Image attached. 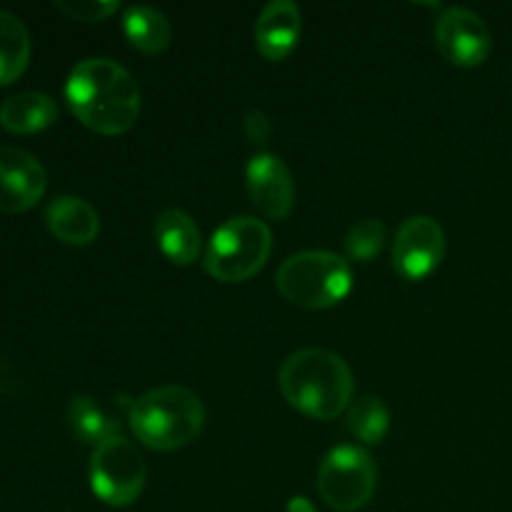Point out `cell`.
I'll return each instance as SVG.
<instances>
[{"instance_id": "cell-1", "label": "cell", "mask_w": 512, "mask_h": 512, "mask_svg": "<svg viewBox=\"0 0 512 512\" xmlns=\"http://www.w3.org/2000/svg\"><path fill=\"white\" fill-rule=\"evenodd\" d=\"M65 100L85 128L120 135L140 115V88L133 75L110 58L80 60L65 83Z\"/></svg>"}, {"instance_id": "cell-2", "label": "cell", "mask_w": 512, "mask_h": 512, "mask_svg": "<svg viewBox=\"0 0 512 512\" xmlns=\"http://www.w3.org/2000/svg\"><path fill=\"white\" fill-rule=\"evenodd\" d=\"M278 385L283 398L313 420H333L350 408L355 380L338 353L303 348L280 365Z\"/></svg>"}, {"instance_id": "cell-3", "label": "cell", "mask_w": 512, "mask_h": 512, "mask_svg": "<svg viewBox=\"0 0 512 512\" xmlns=\"http://www.w3.org/2000/svg\"><path fill=\"white\" fill-rule=\"evenodd\" d=\"M130 430L150 450L170 453L185 448L205 425V408L198 395L183 385L148 390L130 405Z\"/></svg>"}, {"instance_id": "cell-4", "label": "cell", "mask_w": 512, "mask_h": 512, "mask_svg": "<svg viewBox=\"0 0 512 512\" xmlns=\"http://www.w3.org/2000/svg\"><path fill=\"white\" fill-rule=\"evenodd\" d=\"M275 285L288 303L308 310L338 305L353 288L350 263L328 250H303L290 255L275 273Z\"/></svg>"}, {"instance_id": "cell-5", "label": "cell", "mask_w": 512, "mask_h": 512, "mask_svg": "<svg viewBox=\"0 0 512 512\" xmlns=\"http://www.w3.org/2000/svg\"><path fill=\"white\" fill-rule=\"evenodd\" d=\"M273 233L253 215L230 218L220 225L205 250V270L220 283H245L268 263Z\"/></svg>"}, {"instance_id": "cell-6", "label": "cell", "mask_w": 512, "mask_h": 512, "mask_svg": "<svg viewBox=\"0 0 512 512\" xmlns=\"http://www.w3.org/2000/svg\"><path fill=\"white\" fill-rule=\"evenodd\" d=\"M315 485L328 508L355 512L373 500L378 488V468L368 450L358 445H340L323 458Z\"/></svg>"}, {"instance_id": "cell-7", "label": "cell", "mask_w": 512, "mask_h": 512, "mask_svg": "<svg viewBox=\"0 0 512 512\" xmlns=\"http://www.w3.org/2000/svg\"><path fill=\"white\" fill-rule=\"evenodd\" d=\"M148 478V468L138 445L125 435L105 440L90 458V485L103 503L125 508L140 498Z\"/></svg>"}, {"instance_id": "cell-8", "label": "cell", "mask_w": 512, "mask_h": 512, "mask_svg": "<svg viewBox=\"0 0 512 512\" xmlns=\"http://www.w3.org/2000/svg\"><path fill=\"white\" fill-rule=\"evenodd\" d=\"M435 45L448 63L460 68H478L490 58L493 38L478 13L468 8H445L435 23Z\"/></svg>"}, {"instance_id": "cell-9", "label": "cell", "mask_w": 512, "mask_h": 512, "mask_svg": "<svg viewBox=\"0 0 512 512\" xmlns=\"http://www.w3.org/2000/svg\"><path fill=\"white\" fill-rule=\"evenodd\" d=\"M445 233L438 220L413 215L398 228L393 240V268L405 280H423L443 263Z\"/></svg>"}, {"instance_id": "cell-10", "label": "cell", "mask_w": 512, "mask_h": 512, "mask_svg": "<svg viewBox=\"0 0 512 512\" xmlns=\"http://www.w3.org/2000/svg\"><path fill=\"white\" fill-rule=\"evenodd\" d=\"M48 175L28 150L0 145V210L23 213L30 210L45 193Z\"/></svg>"}, {"instance_id": "cell-11", "label": "cell", "mask_w": 512, "mask_h": 512, "mask_svg": "<svg viewBox=\"0 0 512 512\" xmlns=\"http://www.w3.org/2000/svg\"><path fill=\"white\" fill-rule=\"evenodd\" d=\"M250 200L270 220H285L295 208V183L288 165L273 153H258L245 170Z\"/></svg>"}, {"instance_id": "cell-12", "label": "cell", "mask_w": 512, "mask_h": 512, "mask_svg": "<svg viewBox=\"0 0 512 512\" xmlns=\"http://www.w3.org/2000/svg\"><path fill=\"white\" fill-rule=\"evenodd\" d=\"M300 38V8L293 0H273L255 20V45L268 60H283Z\"/></svg>"}, {"instance_id": "cell-13", "label": "cell", "mask_w": 512, "mask_h": 512, "mask_svg": "<svg viewBox=\"0 0 512 512\" xmlns=\"http://www.w3.org/2000/svg\"><path fill=\"white\" fill-rule=\"evenodd\" d=\"M45 225L60 243L88 245L98 235L100 218L88 200L78 195H60L45 208Z\"/></svg>"}, {"instance_id": "cell-14", "label": "cell", "mask_w": 512, "mask_h": 512, "mask_svg": "<svg viewBox=\"0 0 512 512\" xmlns=\"http://www.w3.org/2000/svg\"><path fill=\"white\" fill-rule=\"evenodd\" d=\"M58 120V105L50 95L35 93V90H23L0 105V125L8 133L30 135L50 128Z\"/></svg>"}, {"instance_id": "cell-15", "label": "cell", "mask_w": 512, "mask_h": 512, "mask_svg": "<svg viewBox=\"0 0 512 512\" xmlns=\"http://www.w3.org/2000/svg\"><path fill=\"white\" fill-rule=\"evenodd\" d=\"M155 240L165 258L178 265H190L198 260L203 240L195 220L178 208H168L155 218Z\"/></svg>"}, {"instance_id": "cell-16", "label": "cell", "mask_w": 512, "mask_h": 512, "mask_svg": "<svg viewBox=\"0 0 512 512\" xmlns=\"http://www.w3.org/2000/svg\"><path fill=\"white\" fill-rule=\"evenodd\" d=\"M123 33L140 53H163L173 38L168 18L150 5H130L123 13Z\"/></svg>"}, {"instance_id": "cell-17", "label": "cell", "mask_w": 512, "mask_h": 512, "mask_svg": "<svg viewBox=\"0 0 512 512\" xmlns=\"http://www.w3.org/2000/svg\"><path fill=\"white\" fill-rule=\"evenodd\" d=\"M65 415H68L70 430H73V435L80 443H88L98 448L105 440L115 438V435H123L120 433L118 420L105 413L88 395H75V398H70Z\"/></svg>"}, {"instance_id": "cell-18", "label": "cell", "mask_w": 512, "mask_h": 512, "mask_svg": "<svg viewBox=\"0 0 512 512\" xmlns=\"http://www.w3.org/2000/svg\"><path fill=\"white\" fill-rule=\"evenodd\" d=\"M30 63V35L18 15L0 10V85L25 73Z\"/></svg>"}, {"instance_id": "cell-19", "label": "cell", "mask_w": 512, "mask_h": 512, "mask_svg": "<svg viewBox=\"0 0 512 512\" xmlns=\"http://www.w3.org/2000/svg\"><path fill=\"white\" fill-rule=\"evenodd\" d=\"M348 428L365 443H380L390 428V413L383 400L375 398V395H365V398L350 403Z\"/></svg>"}, {"instance_id": "cell-20", "label": "cell", "mask_w": 512, "mask_h": 512, "mask_svg": "<svg viewBox=\"0 0 512 512\" xmlns=\"http://www.w3.org/2000/svg\"><path fill=\"white\" fill-rule=\"evenodd\" d=\"M385 240H388L385 225L375 218H365L358 220V223L348 230L343 245L350 260H355V263H368V260H373L375 255L383 250Z\"/></svg>"}, {"instance_id": "cell-21", "label": "cell", "mask_w": 512, "mask_h": 512, "mask_svg": "<svg viewBox=\"0 0 512 512\" xmlns=\"http://www.w3.org/2000/svg\"><path fill=\"white\" fill-rule=\"evenodd\" d=\"M55 8L80 23H98V20L110 18L118 10V3L115 0H58Z\"/></svg>"}, {"instance_id": "cell-22", "label": "cell", "mask_w": 512, "mask_h": 512, "mask_svg": "<svg viewBox=\"0 0 512 512\" xmlns=\"http://www.w3.org/2000/svg\"><path fill=\"white\" fill-rule=\"evenodd\" d=\"M243 130L253 143H268L270 133H273V125H270L268 115L260 113V110H250L243 120Z\"/></svg>"}, {"instance_id": "cell-23", "label": "cell", "mask_w": 512, "mask_h": 512, "mask_svg": "<svg viewBox=\"0 0 512 512\" xmlns=\"http://www.w3.org/2000/svg\"><path fill=\"white\" fill-rule=\"evenodd\" d=\"M288 512H315V505L308 498H293L288 505Z\"/></svg>"}]
</instances>
